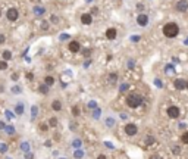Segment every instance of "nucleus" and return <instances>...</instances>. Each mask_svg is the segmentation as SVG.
I'll return each mask as SVG.
<instances>
[{"instance_id": "nucleus-1", "label": "nucleus", "mask_w": 188, "mask_h": 159, "mask_svg": "<svg viewBox=\"0 0 188 159\" xmlns=\"http://www.w3.org/2000/svg\"><path fill=\"white\" fill-rule=\"evenodd\" d=\"M163 34H165V37H167V38H174V37H177V35L179 34V27H178L175 22L166 24L165 27H163Z\"/></svg>"}, {"instance_id": "nucleus-2", "label": "nucleus", "mask_w": 188, "mask_h": 159, "mask_svg": "<svg viewBox=\"0 0 188 159\" xmlns=\"http://www.w3.org/2000/svg\"><path fill=\"white\" fill-rule=\"evenodd\" d=\"M141 103H143V97H141L140 94L132 93V94H129V96L126 97V105H128L129 108H138Z\"/></svg>"}, {"instance_id": "nucleus-3", "label": "nucleus", "mask_w": 188, "mask_h": 159, "mask_svg": "<svg viewBox=\"0 0 188 159\" xmlns=\"http://www.w3.org/2000/svg\"><path fill=\"white\" fill-rule=\"evenodd\" d=\"M18 16H19V13H18V9H16V8H11V9H8V12H6V18H8L9 21H16Z\"/></svg>"}, {"instance_id": "nucleus-4", "label": "nucleus", "mask_w": 188, "mask_h": 159, "mask_svg": "<svg viewBox=\"0 0 188 159\" xmlns=\"http://www.w3.org/2000/svg\"><path fill=\"white\" fill-rule=\"evenodd\" d=\"M166 114H167V116L169 118H178L179 116V108H177V106H169L167 108V111H166Z\"/></svg>"}, {"instance_id": "nucleus-5", "label": "nucleus", "mask_w": 188, "mask_h": 159, "mask_svg": "<svg viewBox=\"0 0 188 159\" xmlns=\"http://www.w3.org/2000/svg\"><path fill=\"white\" fill-rule=\"evenodd\" d=\"M175 8H177L178 12H185L188 9V2H187V0H179Z\"/></svg>"}, {"instance_id": "nucleus-6", "label": "nucleus", "mask_w": 188, "mask_h": 159, "mask_svg": "<svg viewBox=\"0 0 188 159\" xmlns=\"http://www.w3.org/2000/svg\"><path fill=\"white\" fill-rule=\"evenodd\" d=\"M125 133L128 136H135L137 134V125L135 124H128L125 127Z\"/></svg>"}, {"instance_id": "nucleus-7", "label": "nucleus", "mask_w": 188, "mask_h": 159, "mask_svg": "<svg viewBox=\"0 0 188 159\" xmlns=\"http://www.w3.org/2000/svg\"><path fill=\"white\" fill-rule=\"evenodd\" d=\"M68 47H69V50H71L72 53H77V52H79V49H81L79 43H78V41H75V40H74V41H71Z\"/></svg>"}, {"instance_id": "nucleus-8", "label": "nucleus", "mask_w": 188, "mask_h": 159, "mask_svg": "<svg viewBox=\"0 0 188 159\" xmlns=\"http://www.w3.org/2000/svg\"><path fill=\"white\" fill-rule=\"evenodd\" d=\"M81 22L84 24V25H90V24L93 22L91 15H90V13H84V15H81Z\"/></svg>"}, {"instance_id": "nucleus-9", "label": "nucleus", "mask_w": 188, "mask_h": 159, "mask_svg": "<svg viewBox=\"0 0 188 159\" xmlns=\"http://www.w3.org/2000/svg\"><path fill=\"white\" fill-rule=\"evenodd\" d=\"M137 22H138V25H141V27H145V25L148 24V18H147V15H138Z\"/></svg>"}, {"instance_id": "nucleus-10", "label": "nucleus", "mask_w": 188, "mask_h": 159, "mask_svg": "<svg viewBox=\"0 0 188 159\" xmlns=\"http://www.w3.org/2000/svg\"><path fill=\"white\" fill-rule=\"evenodd\" d=\"M116 35H118V31H116L115 28H109V30L106 31V37H107L109 40H115Z\"/></svg>"}, {"instance_id": "nucleus-11", "label": "nucleus", "mask_w": 188, "mask_h": 159, "mask_svg": "<svg viewBox=\"0 0 188 159\" xmlns=\"http://www.w3.org/2000/svg\"><path fill=\"white\" fill-rule=\"evenodd\" d=\"M175 89L177 90H185V81L182 78H178L175 81Z\"/></svg>"}, {"instance_id": "nucleus-12", "label": "nucleus", "mask_w": 188, "mask_h": 159, "mask_svg": "<svg viewBox=\"0 0 188 159\" xmlns=\"http://www.w3.org/2000/svg\"><path fill=\"white\" fill-rule=\"evenodd\" d=\"M44 12H46V9L44 8H41V6H35V8H34V13H35L37 16H41Z\"/></svg>"}, {"instance_id": "nucleus-13", "label": "nucleus", "mask_w": 188, "mask_h": 159, "mask_svg": "<svg viewBox=\"0 0 188 159\" xmlns=\"http://www.w3.org/2000/svg\"><path fill=\"white\" fill-rule=\"evenodd\" d=\"M44 84H47L49 87H50V86H53V84H55V78H53L52 75H47V77L44 78Z\"/></svg>"}, {"instance_id": "nucleus-14", "label": "nucleus", "mask_w": 188, "mask_h": 159, "mask_svg": "<svg viewBox=\"0 0 188 159\" xmlns=\"http://www.w3.org/2000/svg\"><path fill=\"white\" fill-rule=\"evenodd\" d=\"M15 112H16L18 115H22L24 114V105H22V103H19V105H16V106H15Z\"/></svg>"}, {"instance_id": "nucleus-15", "label": "nucleus", "mask_w": 188, "mask_h": 159, "mask_svg": "<svg viewBox=\"0 0 188 159\" xmlns=\"http://www.w3.org/2000/svg\"><path fill=\"white\" fill-rule=\"evenodd\" d=\"M52 108H53L55 111H60V109H62V103L59 102V100H55V102L52 103Z\"/></svg>"}, {"instance_id": "nucleus-16", "label": "nucleus", "mask_w": 188, "mask_h": 159, "mask_svg": "<svg viewBox=\"0 0 188 159\" xmlns=\"http://www.w3.org/2000/svg\"><path fill=\"white\" fill-rule=\"evenodd\" d=\"M5 130H6V133H8L9 136L15 134V127H13V125H6V127H5Z\"/></svg>"}, {"instance_id": "nucleus-17", "label": "nucleus", "mask_w": 188, "mask_h": 159, "mask_svg": "<svg viewBox=\"0 0 188 159\" xmlns=\"http://www.w3.org/2000/svg\"><path fill=\"white\" fill-rule=\"evenodd\" d=\"M38 90H40V93H43V94H47V93H49V86H47V84H43V86H40Z\"/></svg>"}, {"instance_id": "nucleus-18", "label": "nucleus", "mask_w": 188, "mask_h": 159, "mask_svg": "<svg viewBox=\"0 0 188 159\" xmlns=\"http://www.w3.org/2000/svg\"><path fill=\"white\" fill-rule=\"evenodd\" d=\"M11 57H12V53L9 50H5V52H3V59H5V60H9Z\"/></svg>"}, {"instance_id": "nucleus-19", "label": "nucleus", "mask_w": 188, "mask_h": 159, "mask_svg": "<svg viewBox=\"0 0 188 159\" xmlns=\"http://www.w3.org/2000/svg\"><path fill=\"white\" fill-rule=\"evenodd\" d=\"M6 68H8V60H5V59H3V60H0V69H2V71H5Z\"/></svg>"}, {"instance_id": "nucleus-20", "label": "nucleus", "mask_w": 188, "mask_h": 159, "mask_svg": "<svg viewBox=\"0 0 188 159\" xmlns=\"http://www.w3.org/2000/svg\"><path fill=\"white\" fill-rule=\"evenodd\" d=\"M21 149H22L24 152H28V150H30V143H27V141H24L22 144H21Z\"/></svg>"}, {"instance_id": "nucleus-21", "label": "nucleus", "mask_w": 188, "mask_h": 159, "mask_svg": "<svg viewBox=\"0 0 188 159\" xmlns=\"http://www.w3.org/2000/svg\"><path fill=\"white\" fill-rule=\"evenodd\" d=\"M153 143H155V137L147 136V138H145V144H153Z\"/></svg>"}, {"instance_id": "nucleus-22", "label": "nucleus", "mask_w": 188, "mask_h": 159, "mask_svg": "<svg viewBox=\"0 0 188 159\" xmlns=\"http://www.w3.org/2000/svg\"><path fill=\"white\" fill-rule=\"evenodd\" d=\"M5 152H8V144L0 143V153H5Z\"/></svg>"}, {"instance_id": "nucleus-23", "label": "nucleus", "mask_w": 188, "mask_h": 159, "mask_svg": "<svg viewBox=\"0 0 188 159\" xmlns=\"http://www.w3.org/2000/svg\"><path fill=\"white\" fill-rule=\"evenodd\" d=\"M181 140H182V143H185V144H188V131H187V133H184V134H182V137H181Z\"/></svg>"}, {"instance_id": "nucleus-24", "label": "nucleus", "mask_w": 188, "mask_h": 159, "mask_svg": "<svg viewBox=\"0 0 188 159\" xmlns=\"http://www.w3.org/2000/svg\"><path fill=\"white\" fill-rule=\"evenodd\" d=\"M31 112H33V118H35V116H37V112H38V108H37V106H33V109H31Z\"/></svg>"}, {"instance_id": "nucleus-25", "label": "nucleus", "mask_w": 188, "mask_h": 159, "mask_svg": "<svg viewBox=\"0 0 188 159\" xmlns=\"http://www.w3.org/2000/svg\"><path fill=\"white\" fill-rule=\"evenodd\" d=\"M109 81L110 83H116V74H110L109 75Z\"/></svg>"}, {"instance_id": "nucleus-26", "label": "nucleus", "mask_w": 188, "mask_h": 159, "mask_svg": "<svg viewBox=\"0 0 188 159\" xmlns=\"http://www.w3.org/2000/svg\"><path fill=\"white\" fill-rule=\"evenodd\" d=\"M72 112H74L75 116H78V115H79V108H78V106H74V108H72Z\"/></svg>"}, {"instance_id": "nucleus-27", "label": "nucleus", "mask_w": 188, "mask_h": 159, "mask_svg": "<svg viewBox=\"0 0 188 159\" xmlns=\"http://www.w3.org/2000/svg\"><path fill=\"white\" fill-rule=\"evenodd\" d=\"M50 125H52V127H56V125H57V119H56V118H52V119H50Z\"/></svg>"}, {"instance_id": "nucleus-28", "label": "nucleus", "mask_w": 188, "mask_h": 159, "mask_svg": "<svg viewBox=\"0 0 188 159\" xmlns=\"http://www.w3.org/2000/svg\"><path fill=\"white\" fill-rule=\"evenodd\" d=\"M5 114H6V116H8V118H9V119H12V118H13V116H15V115L12 114L11 111H6V112H5Z\"/></svg>"}, {"instance_id": "nucleus-29", "label": "nucleus", "mask_w": 188, "mask_h": 159, "mask_svg": "<svg viewBox=\"0 0 188 159\" xmlns=\"http://www.w3.org/2000/svg\"><path fill=\"white\" fill-rule=\"evenodd\" d=\"M40 130H41V131H46V130H47V124L41 122V124H40Z\"/></svg>"}, {"instance_id": "nucleus-30", "label": "nucleus", "mask_w": 188, "mask_h": 159, "mask_svg": "<svg viewBox=\"0 0 188 159\" xmlns=\"http://www.w3.org/2000/svg\"><path fill=\"white\" fill-rule=\"evenodd\" d=\"M12 91H13V93H21V89H19L18 86H15V87H12Z\"/></svg>"}, {"instance_id": "nucleus-31", "label": "nucleus", "mask_w": 188, "mask_h": 159, "mask_svg": "<svg viewBox=\"0 0 188 159\" xmlns=\"http://www.w3.org/2000/svg\"><path fill=\"white\" fill-rule=\"evenodd\" d=\"M82 155H84V153H82L81 150H77V152H75V158H81Z\"/></svg>"}, {"instance_id": "nucleus-32", "label": "nucleus", "mask_w": 188, "mask_h": 159, "mask_svg": "<svg viewBox=\"0 0 188 159\" xmlns=\"http://www.w3.org/2000/svg\"><path fill=\"white\" fill-rule=\"evenodd\" d=\"M25 77H27V78L30 80V81H31V80H34V75H33V74H31V72H28V74H27Z\"/></svg>"}, {"instance_id": "nucleus-33", "label": "nucleus", "mask_w": 188, "mask_h": 159, "mask_svg": "<svg viewBox=\"0 0 188 159\" xmlns=\"http://www.w3.org/2000/svg\"><path fill=\"white\" fill-rule=\"evenodd\" d=\"M5 40H6V37H5L3 34H0V44H3V43H5Z\"/></svg>"}, {"instance_id": "nucleus-34", "label": "nucleus", "mask_w": 188, "mask_h": 159, "mask_svg": "<svg viewBox=\"0 0 188 159\" xmlns=\"http://www.w3.org/2000/svg\"><path fill=\"white\" fill-rule=\"evenodd\" d=\"M74 146H75V148H79V146H81V141H79V140H75V141H74Z\"/></svg>"}, {"instance_id": "nucleus-35", "label": "nucleus", "mask_w": 188, "mask_h": 159, "mask_svg": "<svg viewBox=\"0 0 188 159\" xmlns=\"http://www.w3.org/2000/svg\"><path fill=\"white\" fill-rule=\"evenodd\" d=\"M41 28H43V30H47V28H49V24L43 22V24H41Z\"/></svg>"}, {"instance_id": "nucleus-36", "label": "nucleus", "mask_w": 188, "mask_h": 159, "mask_svg": "<svg viewBox=\"0 0 188 159\" xmlns=\"http://www.w3.org/2000/svg\"><path fill=\"white\" fill-rule=\"evenodd\" d=\"M137 9H138V11H143V9H144V6L141 5V3H138V5H137Z\"/></svg>"}, {"instance_id": "nucleus-37", "label": "nucleus", "mask_w": 188, "mask_h": 159, "mask_svg": "<svg viewBox=\"0 0 188 159\" xmlns=\"http://www.w3.org/2000/svg\"><path fill=\"white\" fill-rule=\"evenodd\" d=\"M88 106H90V108H96L97 105H96V102H90V103H88Z\"/></svg>"}, {"instance_id": "nucleus-38", "label": "nucleus", "mask_w": 188, "mask_h": 159, "mask_svg": "<svg viewBox=\"0 0 188 159\" xmlns=\"http://www.w3.org/2000/svg\"><path fill=\"white\" fill-rule=\"evenodd\" d=\"M12 80L16 81V80H18V74H12Z\"/></svg>"}, {"instance_id": "nucleus-39", "label": "nucleus", "mask_w": 188, "mask_h": 159, "mask_svg": "<svg viewBox=\"0 0 188 159\" xmlns=\"http://www.w3.org/2000/svg\"><path fill=\"white\" fill-rule=\"evenodd\" d=\"M5 127H6V124H5V122H2V121H0V130H5Z\"/></svg>"}, {"instance_id": "nucleus-40", "label": "nucleus", "mask_w": 188, "mask_h": 159, "mask_svg": "<svg viewBox=\"0 0 188 159\" xmlns=\"http://www.w3.org/2000/svg\"><path fill=\"white\" fill-rule=\"evenodd\" d=\"M174 153H179V148H178V146H175V148H174Z\"/></svg>"}, {"instance_id": "nucleus-41", "label": "nucleus", "mask_w": 188, "mask_h": 159, "mask_svg": "<svg viewBox=\"0 0 188 159\" xmlns=\"http://www.w3.org/2000/svg\"><path fill=\"white\" fill-rule=\"evenodd\" d=\"M50 19H52V22H57V16H52V18H50Z\"/></svg>"}, {"instance_id": "nucleus-42", "label": "nucleus", "mask_w": 188, "mask_h": 159, "mask_svg": "<svg viewBox=\"0 0 188 159\" xmlns=\"http://www.w3.org/2000/svg\"><path fill=\"white\" fill-rule=\"evenodd\" d=\"M91 13H97V8H93V9H91Z\"/></svg>"}, {"instance_id": "nucleus-43", "label": "nucleus", "mask_w": 188, "mask_h": 159, "mask_svg": "<svg viewBox=\"0 0 188 159\" xmlns=\"http://www.w3.org/2000/svg\"><path fill=\"white\" fill-rule=\"evenodd\" d=\"M185 89L188 90V81H185Z\"/></svg>"}, {"instance_id": "nucleus-44", "label": "nucleus", "mask_w": 188, "mask_h": 159, "mask_svg": "<svg viewBox=\"0 0 188 159\" xmlns=\"http://www.w3.org/2000/svg\"><path fill=\"white\" fill-rule=\"evenodd\" d=\"M0 16H2V12H0Z\"/></svg>"}]
</instances>
